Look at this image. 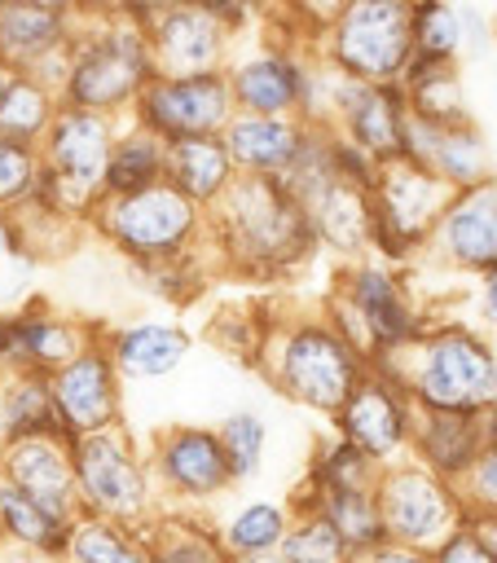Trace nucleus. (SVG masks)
<instances>
[{
	"label": "nucleus",
	"mask_w": 497,
	"mask_h": 563,
	"mask_svg": "<svg viewBox=\"0 0 497 563\" xmlns=\"http://www.w3.org/2000/svg\"><path fill=\"white\" fill-rule=\"evenodd\" d=\"M211 233L229 264L273 273L312 251V224L277 176H233L211 202Z\"/></svg>",
	"instance_id": "1"
},
{
	"label": "nucleus",
	"mask_w": 497,
	"mask_h": 563,
	"mask_svg": "<svg viewBox=\"0 0 497 563\" xmlns=\"http://www.w3.org/2000/svg\"><path fill=\"white\" fill-rule=\"evenodd\" d=\"M70 471H75L79 515L145 528L163 510L145 449L132 440V431L123 422L70 440Z\"/></svg>",
	"instance_id": "2"
},
{
	"label": "nucleus",
	"mask_w": 497,
	"mask_h": 563,
	"mask_svg": "<svg viewBox=\"0 0 497 563\" xmlns=\"http://www.w3.org/2000/svg\"><path fill=\"white\" fill-rule=\"evenodd\" d=\"M92 224L132 264H158V260L189 255L207 216H202V207H194L185 194H176L163 180V185L136 189V194L101 198L92 211Z\"/></svg>",
	"instance_id": "3"
},
{
	"label": "nucleus",
	"mask_w": 497,
	"mask_h": 563,
	"mask_svg": "<svg viewBox=\"0 0 497 563\" xmlns=\"http://www.w3.org/2000/svg\"><path fill=\"white\" fill-rule=\"evenodd\" d=\"M145 462L163 510H211L238 488L216 427L172 422L150 440Z\"/></svg>",
	"instance_id": "4"
},
{
	"label": "nucleus",
	"mask_w": 497,
	"mask_h": 563,
	"mask_svg": "<svg viewBox=\"0 0 497 563\" xmlns=\"http://www.w3.org/2000/svg\"><path fill=\"white\" fill-rule=\"evenodd\" d=\"M361 374H365L361 352L334 325H321V321H303L286 330L273 352L277 387L317 413H339V405L352 396Z\"/></svg>",
	"instance_id": "5"
},
{
	"label": "nucleus",
	"mask_w": 497,
	"mask_h": 563,
	"mask_svg": "<svg viewBox=\"0 0 497 563\" xmlns=\"http://www.w3.org/2000/svg\"><path fill=\"white\" fill-rule=\"evenodd\" d=\"M374 493H378V515H383L387 541L422 550V554H431L453 528H462L471 519L457 484L440 479L422 462H387Z\"/></svg>",
	"instance_id": "6"
},
{
	"label": "nucleus",
	"mask_w": 497,
	"mask_h": 563,
	"mask_svg": "<svg viewBox=\"0 0 497 563\" xmlns=\"http://www.w3.org/2000/svg\"><path fill=\"white\" fill-rule=\"evenodd\" d=\"M409 391L422 409L444 413H484L497 405V356L484 339L453 325L422 343L418 369L409 374Z\"/></svg>",
	"instance_id": "7"
},
{
	"label": "nucleus",
	"mask_w": 497,
	"mask_h": 563,
	"mask_svg": "<svg viewBox=\"0 0 497 563\" xmlns=\"http://www.w3.org/2000/svg\"><path fill=\"white\" fill-rule=\"evenodd\" d=\"M154 75L150 66V40L141 31H101L92 44L70 53L66 84H62V106L92 110V114H119L132 110L136 92Z\"/></svg>",
	"instance_id": "8"
},
{
	"label": "nucleus",
	"mask_w": 497,
	"mask_h": 563,
	"mask_svg": "<svg viewBox=\"0 0 497 563\" xmlns=\"http://www.w3.org/2000/svg\"><path fill=\"white\" fill-rule=\"evenodd\" d=\"M136 123L154 132L158 141H185V136H220L224 123L238 114L224 70L207 75H150L145 88L132 101Z\"/></svg>",
	"instance_id": "9"
},
{
	"label": "nucleus",
	"mask_w": 497,
	"mask_h": 563,
	"mask_svg": "<svg viewBox=\"0 0 497 563\" xmlns=\"http://www.w3.org/2000/svg\"><path fill=\"white\" fill-rule=\"evenodd\" d=\"M48 391H53V409H57V431L66 440L106 431L123 422V378L110 361V352L97 343H88L84 352H75L66 365H57L48 374Z\"/></svg>",
	"instance_id": "10"
},
{
	"label": "nucleus",
	"mask_w": 497,
	"mask_h": 563,
	"mask_svg": "<svg viewBox=\"0 0 497 563\" xmlns=\"http://www.w3.org/2000/svg\"><path fill=\"white\" fill-rule=\"evenodd\" d=\"M334 427L347 444H356L365 457L374 462H396V453L409 444L413 422L409 409L396 391V383L387 374H361V383L352 387V396L339 405Z\"/></svg>",
	"instance_id": "11"
},
{
	"label": "nucleus",
	"mask_w": 497,
	"mask_h": 563,
	"mask_svg": "<svg viewBox=\"0 0 497 563\" xmlns=\"http://www.w3.org/2000/svg\"><path fill=\"white\" fill-rule=\"evenodd\" d=\"M409 13L400 0H356L339 26V62L361 79H387L405 66Z\"/></svg>",
	"instance_id": "12"
},
{
	"label": "nucleus",
	"mask_w": 497,
	"mask_h": 563,
	"mask_svg": "<svg viewBox=\"0 0 497 563\" xmlns=\"http://www.w3.org/2000/svg\"><path fill=\"white\" fill-rule=\"evenodd\" d=\"M347 317V325H334L356 352L365 347H400L405 339H413V317L409 303L400 299L396 282L383 268H356L347 282V299L339 303V321Z\"/></svg>",
	"instance_id": "13"
},
{
	"label": "nucleus",
	"mask_w": 497,
	"mask_h": 563,
	"mask_svg": "<svg viewBox=\"0 0 497 563\" xmlns=\"http://www.w3.org/2000/svg\"><path fill=\"white\" fill-rule=\"evenodd\" d=\"M0 330H4V365L26 374H53L75 352L97 343L79 321L44 303H22L18 312H0Z\"/></svg>",
	"instance_id": "14"
},
{
	"label": "nucleus",
	"mask_w": 497,
	"mask_h": 563,
	"mask_svg": "<svg viewBox=\"0 0 497 563\" xmlns=\"http://www.w3.org/2000/svg\"><path fill=\"white\" fill-rule=\"evenodd\" d=\"M0 475L18 484L26 497L48 506L62 519L79 515L75 501V471H70V440L66 435H31L0 444Z\"/></svg>",
	"instance_id": "15"
},
{
	"label": "nucleus",
	"mask_w": 497,
	"mask_h": 563,
	"mask_svg": "<svg viewBox=\"0 0 497 563\" xmlns=\"http://www.w3.org/2000/svg\"><path fill=\"white\" fill-rule=\"evenodd\" d=\"M150 40V66L154 75H207L220 70V48H224V26L216 13L202 4H176L158 18Z\"/></svg>",
	"instance_id": "16"
},
{
	"label": "nucleus",
	"mask_w": 497,
	"mask_h": 563,
	"mask_svg": "<svg viewBox=\"0 0 497 563\" xmlns=\"http://www.w3.org/2000/svg\"><path fill=\"white\" fill-rule=\"evenodd\" d=\"M308 128L295 114H233L220 132L238 176H286L303 150Z\"/></svg>",
	"instance_id": "17"
},
{
	"label": "nucleus",
	"mask_w": 497,
	"mask_h": 563,
	"mask_svg": "<svg viewBox=\"0 0 497 563\" xmlns=\"http://www.w3.org/2000/svg\"><path fill=\"white\" fill-rule=\"evenodd\" d=\"M440 242L462 268H488L497 264V185H471L449 198L440 211Z\"/></svg>",
	"instance_id": "18"
},
{
	"label": "nucleus",
	"mask_w": 497,
	"mask_h": 563,
	"mask_svg": "<svg viewBox=\"0 0 497 563\" xmlns=\"http://www.w3.org/2000/svg\"><path fill=\"white\" fill-rule=\"evenodd\" d=\"M119 378H167L189 356V334L176 321H128L101 339Z\"/></svg>",
	"instance_id": "19"
},
{
	"label": "nucleus",
	"mask_w": 497,
	"mask_h": 563,
	"mask_svg": "<svg viewBox=\"0 0 497 563\" xmlns=\"http://www.w3.org/2000/svg\"><path fill=\"white\" fill-rule=\"evenodd\" d=\"M70 519L53 515L35 497H26L18 484L0 475V550L4 554H26L35 563H62Z\"/></svg>",
	"instance_id": "20"
},
{
	"label": "nucleus",
	"mask_w": 497,
	"mask_h": 563,
	"mask_svg": "<svg viewBox=\"0 0 497 563\" xmlns=\"http://www.w3.org/2000/svg\"><path fill=\"white\" fill-rule=\"evenodd\" d=\"M233 92V110L242 114H295L308 101V75L286 57H251L224 75Z\"/></svg>",
	"instance_id": "21"
},
{
	"label": "nucleus",
	"mask_w": 497,
	"mask_h": 563,
	"mask_svg": "<svg viewBox=\"0 0 497 563\" xmlns=\"http://www.w3.org/2000/svg\"><path fill=\"white\" fill-rule=\"evenodd\" d=\"M57 48H66V22L57 9L31 0L0 4V66L9 75H31Z\"/></svg>",
	"instance_id": "22"
},
{
	"label": "nucleus",
	"mask_w": 497,
	"mask_h": 563,
	"mask_svg": "<svg viewBox=\"0 0 497 563\" xmlns=\"http://www.w3.org/2000/svg\"><path fill=\"white\" fill-rule=\"evenodd\" d=\"M413 444H418V462L427 471H435L440 479L457 484L471 471V462L479 457V449H484V422H479V413L427 409V418L413 431Z\"/></svg>",
	"instance_id": "23"
},
{
	"label": "nucleus",
	"mask_w": 497,
	"mask_h": 563,
	"mask_svg": "<svg viewBox=\"0 0 497 563\" xmlns=\"http://www.w3.org/2000/svg\"><path fill=\"white\" fill-rule=\"evenodd\" d=\"M339 110H343L347 136L361 154H369L374 163L400 158V150H405V110L396 106V97H387L383 88L356 84V88L339 92Z\"/></svg>",
	"instance_id": "24"
},
{
	"label": "nucleus",
	"mask_w": 497,
	"mask_h": 563,
	"mask_svg": "<svg viewBox=\"0 0 497 563\" xmlns=\"http://www.w3.org/2000/svg\"><path fill=\"white\" fill-rule=\"evenodd\" d=\"M233 158L220 136H185L167 145V167L163 180L185 194L194 207H211L229 185H233Z\"/></svg>",
	"instance_id": "25"
},
{
	"label": "nucleus",
	"mask_w": 497,
	"mask_h": 563,
	"mask_svg": "<svg viewBox=\"0 0 497 563\" xmlns=\"http://www.w3.org/2000/svg\"><path fill=\"white\" fill-rule=\"evenodd\" d=\"M220 550L233 559H264L277 554L286 528H290V501H273V497H242L233 501L224 515H211Z\"/></svg>",
	"instance_id": "26"
},
{
	"label": "nucleus",
	"mask_w": 497,
	"mask_h": 563,
	"mask_svg": "<svg viewBox=\"0 0 497 563\" xmlns=\"http://www.w3.org/2000/svg\"><path fill=\"white\" fill-rule=\"evenodd\" d=\"M141 532L150 563H229L207 510H158Z\"/></svg>",
	"instance_id": "27"
},
{
	"label": "nucleus",
	"mask_w": 497,
	"mask_h": 563,
	"mask_svg": "<svg viewBox=\"0 0 497 563\" xmlns=\"http://www.w3.org/2000/svg\"><path fill=\"white\" fill-rule=\"evenodd\" d=\"M308 497H290V510H317L334 523V532L347 541L352 554L387 541L383 515H378V493L374 488H312L303 484Z\"/></svg>",
	"instance_id": "28"
},
{
	"label": "nucleus",
	"mask_w": 497,
	"mask_h": 563,
	"mask_svg": "<svg viewBox=\"0 0 497 563\" xmlns=\"http://www.w3.org/2000/svg\"><path fill=\"white\" fill-rule=\"evenodd\" d=\"M31 435H62L48 374L9 369L0 374V444L31 440Z\"/></svg>",
	"instance_id": "29"
},
{
	"label": "nucleus",
	"mask_w": 497,
	"mask_h": 563,
	"mask_svg": "<svg viewBox=\"0 0 497 563\" xmlns=\"http://www.w3.org/2000/svg\"><path fill=\"white\" fill-rule=\"evenodd\" d=\"M163 167H167V141H158L154 132H145L136 123V128L114 136L101 189H106V198H119V194H136V189L163 185Z\"/></svg>",
	"instance_id": "30"
},
{
	"label": "nucleus",
	"mask_w": 497,
	"mask_h": 563,
	"mask_svg": "<svg viewBox=\"0 0 497 563\" xmlns=\"http://www.w3.org/2000/svg\"><path fill=\"white\" fill-rule=\"evenodd\" d=\"M62 563H150L145 532L114 519H97V515H75Z\"/></svg>",
	"instance_id": "31"
},
{
	"label": "nucleus",
	"mask_w": 497,
	"mask_h": 563,
	"mask_svg": "<svg viewBox=\"0 0 497 563\" xmlns=\"http://www.w3.org/2000/svg\"><path fill=\"white\" fill-rule=\"evenodd\" d=\"M57 110H62V97L53 88H44L31 75H9L0 88V136L40 150Z\"/></svg>",
	"instance_id": "32"
},
{
	"label": "nucleus",
	"mask_w": 497,
	"mask_h": 563,
	"mask_svg": "<svg viewBox=\"0 0 497 563\" xmlns=\"http://www.w3.org/2000/svg\"><path fill=\"white\" fill-rule=\"evenodd\" d=\"M281 563H352L347 541L317 510H290V528L277 545Z\"/></svg>",
	"instance_id": "33"
},
{
	"label": "nucleus",
	"mask_w": 497,
	"mask_h": 563,
	"mask_svg": "<svg viewBox=\"0 0 497 563\" xmlns=\"http://www.w3.org/2000/svg\"><path fill=\"white\" fill-rule=\"evenodd\" d=\"M220 435V449L229 457V471H233V484H246L264 471V453H268V422L255 413V409H233L220 418L216 427Z\"/></svg>",
	"instance_id": "34"
},
{
	"label": "nucleus",
	"mask_w": 497,
	"mask_h": 563,
	"mask_svg": "<svg viewBox=\"0 0 497 563\" xmlns=\"http://www.w3.org/2000/svg\"><path fill=\"white\" fill-rule=\"evenodd\" d=\"M378 475H383V462L365 457L343 435H334L330 444H321L317 457H312V466H308V484L312 488H378Z\"/></svg>",
	"instance_id": "35"
},
{
	"label": "nucleus",
	"mask_w": 497,
	"mask_h": 563,
	"mask_svg": "<svg viewBox=\"0 0 497 563\" xmlns=\"http://www.w3.org/2000/svg\"><path fill=\"white\" fill-rule=\"evenodd\" d=\"M35 180H40V150L0 136V216L31 202Z\"/></svg>",
	"instance_id": "36"
},
{
	"label": "nucleus",
	"mask_w": 497,
	"mask_h": 563,
	"mask_svg": "<svg viewBox=\"0 0 497 563\" xmlns=\"http://www.w3.org/2000/svg\"><path fill=\"white\" fill-rule=\"evenodd\" d=\"M457 493H462V506H466L471 519L497 515V440H488L479 449V457L471 462V471L457 479Z\"/></svg>",
	"instance_id": "37"
},
{
	"label": "nucleus",
	"mask_w": 497,
	"mask_h": 563,
	"mask_svg": "<svg viewBox=\"0 0 497 563\" xmlns=\"http://www.w3.org/2000/svg\"><path fill=\"white\" fill-rule=\"evenodd\" d=\"M431 563H497L488 537L479 532L475 519H466L462 528H453L435 550H431Z\"/></svg>",
	"instance_id": "38"
},
{
	"label": "nucleus",
	"mask_w": 497,
	"mask_h": 563,
	"mask_svg": "<svg viewBox=\"0 0 497 563\" xmlns=\"http://www.w3.org/2000/svg\"><path fill=\"white\" fill-rule=\"evenodd\" d=\"M352 563H431V554L409 550V545H396V541H378V545L352 554Z\"/></svg>",
	"instance_id": "39"
},
{
	"label": "nucleus",
	"mask_w": 497,
	"mask_h": 563,
	"mask_svg": "<svg viewBox=\"0 0 497 563\" xmlns=\"http://www.w3.org/2000/svg\"><path fill=\"white\" fill-rule=\"evenodd\" d=\"M484 312H488V321L497 325V264L484 268Z\"/></svg>",
	"instance_id": "40"
},
{
	"label": "nucleus",
	"mask_w": 497,
	"mask_h": 563,
	"mask_svg": "<svg viewBox=\"0 0 497 563\" xmlns=\"http://www.w3.org/2000/svg\"><path fill=\"white\" fill-rule=\"evenodd\" d=\"M198 4H202L207 13H216V18H238L246 0H198Z\"/></svg>",
	"instance_id": "41"
},
{
	"label": "nucleus",
	"mask_w": 497,
	"mask_h": 563,
	"mask_svg": "<svg viewBox=\"0 0 497 563\" xmlns=\"http://www.w3.org/2000/svg\"><path fill=\"white\" fill-rule=\"evenodd\" d=\"M128 4H136L141 13H167V9H176V4H185V0H128Z\"/></svg>",
	"instance_id": "42"
},
{
	"label": "nucleus",
	"mask_w": 497,
	"mask_h": 563,
	"mask_svg": "<svg viewBox=\"0 0 497 563\" xmlns=\"http://www.w3.org/2000/svg\"><path fill=\"white\" fill-rule=\"evenodd\" d=\"M479 523V532L488 537V545H493V554H497V515H484V519H475Z\"/></svg>",
	"instance_id": "43"
},
{
	"label": "nucleus",
	"mask_w": 497,
	"mask_h": 563,
	"mask_svg": "<svg viewBox=\"0 0 497 563\" xmlns=\"http://www.w3.org/2000/svg\"><path fill=\"white\" fill-rule=\"evenodd\" d=\"M31 4H44V9H57V13H62L70 0H31Z\"/></svg>",
	"instance_id": "44"
},
{
	"label": "nucleus",
	"mask_w": 497,
	"mask_h": 563,
	"mask_svg": "<svg viewBox=\"0 0 497 563\" xmlns=\"http://www.w3.org/2000/svg\"><path fill=\"white\" fill-rule=\"evenodd\" d=\"M233 563H281L277 554H264V559H233Z\"/></svg>",
	"instance_id": "45"
},
{
	"label": "nucleus",
	"mask_w": 497,
	"mask_h": 563,
	"mask_svg": "<svg viewBox=\"0 0 497 563\" xmlns=\"http://www.w3.org/2000/svg\"><path fill=\"white\" fill-rule=\"evenodd\" d=\"M0 374H9V365H4V330H0Z\"/></svg>",
	"instance_id": "46"
},
{
	"label": "nucleus",
	"mask_w": 497,
	"mask_h": 563,
	"mask_svg": "<svg viewBox=\"0 0 497 563\" xmlns=\"http://www.w3.org/2000/svg\"><path fill=\"white\" fill-rule=\"evenodd\" d=\"M4 79H9V70H4V66H0V88H4Z\"/></svg>",
	"instance_id": "47"
},
{
	"label": "nucleus",
	"mask_w": 497,
	"mask_h": 563,
	"mask_svg": "<svg viewBox=\"0 0 497 563\" xmlns=\"http://www.w3.org/2000/svg\"><path fill=\"white\" fill-rule=\"evenodd\" d=\"M0 4H4V0H0Z\"/></svg>",
	"instance_id": "48"
}]
</instances>
